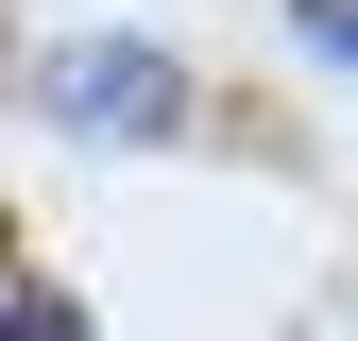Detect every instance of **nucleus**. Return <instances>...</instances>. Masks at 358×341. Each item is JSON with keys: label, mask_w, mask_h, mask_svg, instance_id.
Wrapping results in <instances>:
<instances>
[{"label": "nucleus", "mask_w": 358, "mask_h": 341, "mask_svg": "<svg viewBox=\"0 0 358 341\" xmlns=\"http://www.w3.org/2000/svg\"><path fill=\"white\" fill-rule=\"evenodd\" d=\"M34 103H52L69 137H188L205 119L154 34H52V52H34Z\"/></svg>", "instance_id": "f257e3e1"}, {"label": "nucleus", "mask_w": 358, "mask_h": 341, "mask_svg": "<svg viewBox=\"0 0 358 341\" xmlns=\"http://www.w3.org/2000/svg\"><path fill=\"white\" fill-rule=\"evenodd\" d=\"M0 341H103V324H85L52 273H0Z\"/></svg>", "instance_id": "f03ea898"}, {"label": "nucleus", "mask_w": 358, "mask_h": 341, "mask_svg": "<svg viewBox=\"0 0 358 341\" xmlns=\"http://www.w3.org/2000/svg\"><path fill=\"white\" fill-rule=\"evenodd\" d=\"M290 17H307V52H324V68H358V0H290Z\"/></svg>", "instance_id": "7ed1b4c3"}]
</instances>
